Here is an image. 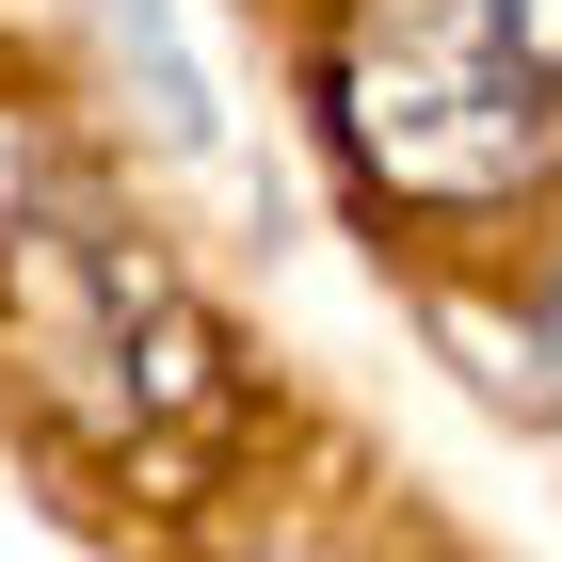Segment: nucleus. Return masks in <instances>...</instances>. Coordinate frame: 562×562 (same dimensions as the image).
Returning a JSON list of instances; mask_svg holds the SVG:
<instances>
[{"label":"nucleus","mask_w":562,"mask_h":562,"mask_svg":"<svg viewBox=\"0 0 562 562\" xmlns=\"http://www.w3.org/2000/svg\"><path fill=\"white\" fill-rule=\"evenodd\" d=\"M530 338H547V370H562V273H547V305H530Z\"/></svg>","instance_id":"2"},{"label":"nucleus","mask_w":562,"mask_h":562,"mask_svg":"<svg viewBox=\"0 0 562 562\" xmlns=\"http://www.w3.org/2000/svg\"><path fill=\"white\" fill-rule=\"evenodd\" d=\"M113 33H130V65L161 81V130H177V145H210V81H193V48H177V16H161V0H113Z\"/></svg>","instance_id":"1"}]
</instances>
